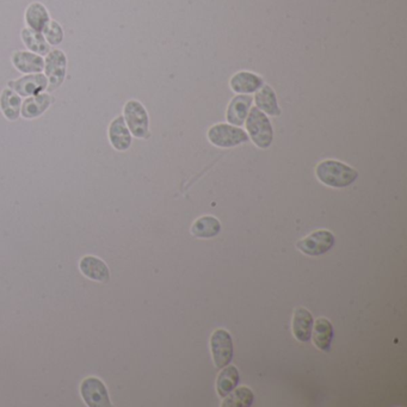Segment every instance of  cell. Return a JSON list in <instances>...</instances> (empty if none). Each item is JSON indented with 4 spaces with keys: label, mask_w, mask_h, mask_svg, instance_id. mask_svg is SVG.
I'll list each match as a JSON object with an SVG mask.
<instances>
[{
    "label": "cell",
    "mask_w": 407,
    "mask_h": 407,
    "mask_svg": "<svg viewBox=\"0 0 407 407\" xmlns=\"http://www.w3.org/2000/svg\"><path fill=\"white\" fill-rule=\"evenodd\" d=\"M315 175L322 184L336 189L350 187L359 178V172L354 167L334 159H327L317 164Z\"/></svg>",
    "instance_id": "1"
},
{
    "label": "cell",
    "mask_w": 407,
    "mask_h": 407,
    "mask_svg": "<svg viewBox=\"0 0 407 407\" xmlns=\"http://www.w3.org/2000/svg\"><path fill=\"white\" fill-rule=\"evenodd\" d=\"M249 138L258 148L266 150L273 141V128L268 115L258 108H251L244 123Z\"/></svg>",
    "instance_id": "2"
},
{
    "label": "cell",
    "mask_w": 407,
    "mask_h": 407,
    "mask_svg": "<svg viewBox=\"0 0 407 407\" xmlns=\"http://www.w3.org/2000/svg\"><path fill=\"white\" fill-rule=\"evenodd\" d=\"M208 140L212 145L220 148H232L249 141V135L241 127L229 123H217L209 128Z\"/></svg>",
    "instance_id": "3"
},
{
    "label": "cell",
    "mask_w": 407,
    "mask_h": 407,
    "mask_svg": "<svg viewBox=\"0 0 407 407\" xmlns=\"http://www.w3.org/2000/svg\"><path fill=\"white\" fill-rule=\"evenodd\" d=\"M123 117L131 134L135 138H150V117L143 103L135 99L128 101L123 108Z\"/></svg>",
    "instance_id": "4"
},
{
    "label": "cell",
    "mask_w": 407,
    "mask_h": 407,
    "mask_svg": "<svg viewBox=\"0 0 407 407\" xmlns=\"http://www.w3.org/2000/svg\"><path fill=\"white\" fill-rule=\"evenodd\" d=\"M45 76L48 79L49 92L59 89L67 73V57L60 49H52L45 59Z\"/></svg>",
    "instance_id": "5"
},
{
    "label": "cell",
    "mask_w": 407,
    "mask_h": 407,
    "mask_svg": "<svg viewBox=\"0 0 407 407\" xmlns=\"http://www.w3.org/2000/svg\"><path fill=\"white\" fill-rule=\"evenodd\" d=\"M210 350H212L213 359L216 368L222 369L228 366L233 359L234 349H233V341L231 334L224 329L214 331L210 337Z\"/></svg>",
    "instance_id": "6"
},
{
    "label": "cell",
    "mask_w": 407,
    "mask_h": 407,
    "mask_svg": "<svg viewBox=\"0 0 407 407\" xmlns=\"http://www.w3.org/2000/svg\"><path fill=\"white\" fill-rule=\"evenodd\" d=\"M334 241L336 239L330 231L320 229L297 241V248L307 256H322L334 248Z\"/></svg>",
    "instance_id": "7"
},
{
    "label": "cell",
    "mask_w": 407,
    "mask_h": 407,
    "mask_svg": "<svg viewBox=\"0 0 407 407\" xmlns=\"http://www.w3.org/2000/svg\"><path fill=\"white\" fill-rule=\"evenodd\" d=\"M80 394L86 405L90 407L111 406L110 398L106 385L97 378H87L80 385Z\"/></svg>",
    "instance_id": "8"
},
{
    "label": "cell",
    "mask_w": 407,
    "mask_h": 407,
    "mask_svg": "<svg viewBox=\"0 0 407 407\" xmlns=\"http://www.w3.org/2000/svg\"><path fill=\"white\" fill-rule=\"evenodd\" d=\"M8 87L22 97H30L47 90L48 79L45 74H27L24 77L8 83Z\"/></svg>",
    "instance_id": "9"
},
{
    "label": "cell",
    "mask_w": 407,
    "mask_h": 407,
    "mask_svg": "<svg viewBox=\"0 0 407 407\" xmlns=\"http://www.w3.org/2000/svg\"><path fill=\"white\" fill-rule=\"evenodd\" d=\"M252 103L253 97L250 94H238L232 98L226 111L227 122L232 126H243L252 108Z\"/></svg>",
    "instance_id": "10"
},
{
    "label": "cell",
    "mask_w": 407,
    "mask_h": 407,
    "mask_svg": "<svg viewBox=\"0 0 407 407\" xmlns=\"http://www.w3.org/2000/svg\"><path fill=\"white\" fill-rule=\"evenodd\" d=\"M264 85V79L258 74L249 72V71H241L238 73L233 74L229 86L233 92L238 94H256L257 91Z\"/></svg>",
    "instance_id": "11"
},
{
    "label": "cell",
    "mask_w": 407,
    "mask_h": 407,
    "mask_svg": "<svg viewBox=\"0 0 407 407\" xmlns=\"http://www.w3.org/2000/svg\"><path fill=\"white\" fill-rule=\"evenodd\" d=\"M11 62L21 73H41L45 69V59L33 52L16 50L11 57Z\"/></svg>",
    "instance_id": "12"
},
{
    "label": "cell",
    "mask_w": 407,
    "mask_h": 407,
    "mask_svg": "<svg viewBox=\"0 0 407 407\" xmlns=\"http://www.w3.org/2000/svg\"><path fill=\"white\" fill-rule=\"evenodd\" d=\"M79 269L84 276L90 278L92 281L102 282V283L110 281V271L108 265L97 257L86 256L82 258V261L79 263Z\"/></svg>",
    "instance_id": "13"
},
{
    "label": "cell",
    "mask_w": 407,
    "mask_h": 407,
    "mask_svg": "<svg viewBox=\"0 0 407 407\" xmlns=\"http://www.w3.org/2000/svg\"><path fill=\"white\" fill-rule=\"evenodd\" d=\"M256 108L271 117L281 116L282 111L277 101L276 92L271 86L264 84L253 97Z\"/></svg>",
    "instance_id": "14"
},
{
    "label": "cell",
    "mask_w": 407,
    "mask_h": 407,
    "mask_svg": "<svg viewBox=\"0 0 407 407\" xmlns=\"http://www.w3.org/2000/svg\"><path fill=\"white\" fill-rule=\"evenodd\" d=\"M108 134H109L111 146L114 147L115 150L123 152L131 147V134L123 116H117L111 121Z\"/></svg>",
    "instance_id": "15"
},
{
    "label": "cell",
    "mask_w": 407,
    "mask_h": 407,
    "mask_svg": "<svg viewBox=\"0 0 407 407\" xmlns=\"http://www.w3.org/2000/svg\"><path fill=\"white\" fill-rule=\"evenodd\" d=\"M313 315L304 307L295 310L293 317V334L295 338L301 343L310 342L313 330Z\"/></svg>",
    "instance_id": "16"
},
{
    "label": "cell",
    "mask_w": 407,
    "mask_h": 407,
    "mask_svg": "<svg viewBox=\"0 0 407 407\" xmlns=\"http://www.w3.org/2000/svg\"><path fill=\"white\" fill-rule=\"evenodd\" d=\"M24 21L28 28L42 33L52 20L45 5L40 1H34L25 8Z\"/></svg>",
    "instance_id": "17"
},
{
    "label": "cell",
    "mask_w": 407,
    "mask_h": 407,
    "mask_svg": "<svg viewBox=\"0 0 407 407\" xmlns=\"http://www.w3.org/2000/svg\"><path fill=\"white\" fill-rule=\"evenodd\" d=\"M53 103V98L49 94H38L27 98L22 104L21 114L27 120L40 117L45 114L50 104Z\"/></svg>",
    "instance_id": "18"
},
{
    "label": "cell",
    "mask_w": 407,
    "mask_h": 407,
    "mask_svg": "<svg viewBox=\"0 0 407 407\" xmlns=\"http://www.w3.org/2000/svg\"><path fill=\"white\" fill-rule=\"evenodd\" d=\"M312 338L317 349L329 352L331 349V343L334 339V326L329 319L319 317L314 322L312 330Z\"/></svg>",
    "instance_id": "19"
},
{
    "label": "cell",
    "mask_w": 407,
    "mask_h": 407,
    "mask_svg": "<svg viewBox=\"0 0 407 407\" xmlns=\"http://www.w3.org/2000/svg\"><path fill=\"white\" fill-rule=\"evenodd\" d=\"M22 99L20 94L10 87L0 94V110L8 121H16L21 115Z\"/></svg>",
    "instance_id": "20"
},
{
    "label": "cell",
    "mask_w": 407,
    "mask_h": 407,
    "mask_svg": "<svg viewBox=\"0 0 407 407\" xmlns=\"http://www.w3.org/2000/svg\"><path fill=\"white\" fill-rule=\"evenodd\" d=\"M21 37L25 47L33 53L38 54L42 57V55H47L52 50L48 42L45 41L43 34L40 31L25 27L22 29Z\"/></svg>",
    "instance_id": "21"
},
{
    "label": "cell",
    "mask_w": 407,
    "mask_h": 407,
    "mask_svg": "<svg viewBox=\"0 0 407 407\" xmlns=\"http://www.w3.org/2000/svg\"><path fill=\"white\" fill-rule=\"evenodd\" d=\"M241 376L239 371L234 366H226L222 368L220 374L216 380V391L221 398H224L226 395L229 394L231 392L236 388L239 383Z\"/></svg>",
    "instance_id": "22"
},
{
    "label": "cell",
    "mask_w": 407,
    "mask_h": 407,
    "mask_svg": "<svg viewBox=\"0 0 407 407\" xmlns=\"http://www.w3.org/2000/svg\"><path fill=\"white\" fill-rule=\"evenodd\" d=\"M221 231L220 221L210 215L202 216L194 222L192 236L200 239H210L217 236Z\"/></svg>",
    "instance_id": "23"
},
{
    "label": "cell",
    "mask_w": 407,
    "mask_h": 407,
    "mask_svg": "<svg viewBox=\"0 0 407 407\" xmlns=\"http://www.w3.org/2000/svg\"><path fill=\"white\" fill-rule=\"evenodd\" d=\"M222 407H250L255 403V394L249 387L234 388L224 398Z\"/></svg>",
    "instance_id": "24"
},
{
    "label": "cell",
    "mask_w": 407,
    "mask_h": 407,
    "mask_svg": "<svg viewBox=\"0 0 407 407\" xmlns=\"http://www.w3.org/2000/svg\"><path fill=\"white\" fill-rule=\"evenodd\" d=\"M42 34H43L45 41L48 42L49 45H60L64 40V29H62V24L57 21L49 22Z\"/></svg>",
    "instance_id": "25"
}]
</instances>
